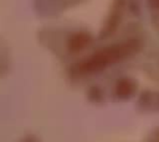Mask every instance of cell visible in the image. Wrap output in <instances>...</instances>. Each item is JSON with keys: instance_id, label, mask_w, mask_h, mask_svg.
I'll return each mask as SVG.
<instances>
[{"instance_id": "3", "label": "cell", "mask_w": 159, "mask_h": 142, "mask_svg": "<svg viewBox=\"0 0 159 142\" xmlns=\"http://www.w3.org/2000/svg\"><path fill=\"white\" fill-rule=\"evenodd\" d=\"M135 90V83L130 79H122L116 85V95L120 99H127L133 95Z\"/></svg>"}, {"instance_id": "4", "label": "cell", "mask_w": 159, "mask_h": 142, "mask_svg": "<svg viewBox=\"0 0 159 142\" xmlns=\"http://www.w3.org/2000/svg\"><path fill=\"white\" fill-rule=\"evenodd\" d=\"M153 1H154V2H155L158 6H159V0H153Z\"/></svg>"}, {"instance_id": "1", "label": "cell", "mask_w": 159, "mask_h": 142, "mask_svg": "<svg viewBox=\"0 0 159 142\" xmlns=\"http://www.w3.org/2000/svg\"><path fill=\"white\" fill-rule=\"evenodd\" d=\"M134 48H135L134 42H127L120 46L118 44V46H112V47L104 48L101 52H97L96 54H93L86 62H83L81 65V70H83V72L102 70L108 64H111V62H114V61L127 56Z\"/></svg>"}, {"instance_id": "2", "label": "cell", "mask_w": 159, "mask_h": 142, "mask_svg": "<svg viewBox=\"0 0 159 142\" xmlns=\"http://www.w3.org/2000/svg\"><path fill=\"white\" fill-rule=\"evenodd\" d=\"M91 42V36L86 32H76L68 40V49L72 52H78L83 49Z\"/></svg>"}]
</instances>
